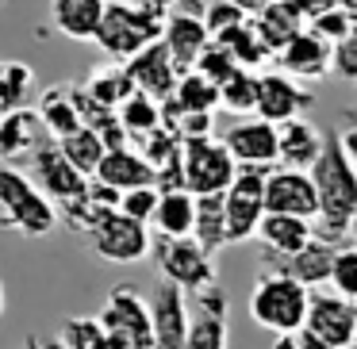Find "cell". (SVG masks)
Masks as SVG:
<instances>
[{"label": "cell", "mask_w": 357, "mask_h": 349, "mask_svg": "<svg viewBox=\"0 0 357 349\" xmlns=\"http://www.w3.org/2000/svg\"><path fill=\"white\" fill-rule=\"evenodd\" d=\"M127 73H131L139 93H150L162 104L173 96V88H177V81H181V70H177V62H173L169 47H165L162 39L150 42L146 50H139V54L127 62Z\"/></svg>", "instance_id": "44dd1931"}, {"label": "cell", "mask_w": 357, "mask_h": 349, "mask_svg": "<svg viewBox=\"0 0 357 349\" xmlns=\"http://www.w3.org/2000/svg\"><path fill=\"white\" fill-rule=\"evenodd\" d=\"M150 254H154V265L162 272V280L181 284L188 295L215 284V261H211L215 254L204 249L196 242V234H185V238H165V234H158Z\"/></svg>", "instance_id": "8992f818"}, {"label": "cell", "mask_w": 357, "mask_h": 349, "mask_svg": "<svg viewBox=\"0 0 357 349\" xmlns=\"http://www.w3.org/2000/svg\"><path fill=\"white\" fill-rule=\"evenodd\" d=\"M215 42H223L227 50H231L234 58H238L242 70H261V65L273 62V50L261 42V35H257L254 20H246V24L231 27V31H223Z\"/></svg>", "instance_id": "d6a6232c"}, {"label": "cell", "mask_w": 357, "mask_h": 349, "mask_svg": "<svg viewBox=\"0 0 357 349\" xmlns=\"http://www.w3.org/2000/svg\"><path fill=\"white\" fill-rule=\"evenodd\" d=\"M280 127V162L277 165H292V169H311L323 154V142L326 134L319 127H311L303 116L288 119V123H277Z\"/></svg>", "instance_id": "d4e9b609"}, {"label": "cell", "mask_w": 357, "mask_h": 349, "mask_svg": "<svg viewBox=\"0 0 357 349\" xmlns=\"http://www.w3.org/2000/svg\"><path fill=\"white\" fill-rule=\"evenodd\" d=\"M85 238H89V246H93V254L104 257V261H112V265H135L154 249L150 223H139V219H131L119 208L104 211Z\"/></svg>", "instance_id": "52a82bcc"}, {"label": "cell", "mask_w": 357, "mask_h": 349, "mask_svg": "<svg viewBox=\"0 0 357 349\" xmlns=\"http://www.w3.org/2000/svg\"><path fill=\"white\" fill-rule=\"evenodd\" d=\"M39 116H43V123H47L50 139H66V134H73L77 127H85L77 96H73V85L47 88V93L39 96Z\"/></svg>", "instance_id": "f1b7e54d"}, {"label": "cell", "mask_w": 357, "mask_h": 349, "mask_svg": "<svg viewBox=\"0 0 357 349\" xmlns=\"http://www.w3.org/2000/svg\"><path fill=\"white\" fill-rule=\"evenodd\" d=\"M43 142H50V131L43 123L39 108L0 111V162H8V165L31 162Z\"/></svg>", "instance_id": "ac0fdd59"}, {"label": "cell", "mask_w": 357, "mask_h": 349, "mask_svg": "<svg viewBox=\"0 0 357 349\" xmlns=\"http://www.w3.org/2000/svg\"><path fill=\"white\" fill-rule=\"evenodd\" d=\"M196 70H200L208 81H215V85H223V81H231L234 73L242 70V65H238V58H234L231 50L223 47V42H215V39H211V47L200 54V62H196Z\"/></svg>", "instance_id": "74e56055"}, {"label": "cell", "mask_w": 357, "mask_h": 349, "mask_svg": "<svg viewBox=\"0 0 357 349\" xmlns=\"http://www.w3.org/2000/svg\"><path fill=\"white\" fill-rule=\"evenodd\" d=\"M211 123H215V111H185V116L169 119V127L181 139H204V134H211Z\"/></svg>", "instance_id": "7bdbcfd3"}, {"label": "cell", "mask_w": 357, "mask_h": 349, "mask_svg": "<svg viewBox=\"0 0 357 349\" xmlns=\"http://www.w3.org/2000/svg\"><path fill=\"white\" fill-rule=\"evenodd\" d=\"M215 108H219V85L208 81L200 70H188L181 73L173 96L165 100V123L185 116V111H215Z\"/></svg>", "instance_id": "484cf974"}, {"label": "cell", "mask_w": 357, "mask_h": 349, "mask_svg": "<svg viewBox=\"0 0 357 349\" xmlns=\"http://www.w3.org/2000/svg\"><path fill=\"white\" fill-rule=\"evenodd\" d=\"M331 50H334V42L307 24L277 50L273 62H277V70L292 73V77H300V81H319V77L331 73Z\"/></svg>", "instance_id": "2e32d148"}, {"label": "cell", "mask_w": 357, "mask_h": 349, "mask_svg": "<svg viewBox=\"0 0 357 349\" xmlns=\"http://www.w3.org/2000/svg\"><path fill=\"white\" fill-rule=\"evenodd\" d=\"M307 330H315L331 349H349L357 338V303L323 288H311V307H307Z\"/></svg>", "instance_id": "8fae6325"}, {"label": "cell", "mask_w": 357, "mask_h": 349, "mask_svg": "<svg viewBox=\"0 0 357 349\" xmlns=\"http://www.w3.org/2000/svg\"><path fill=\"white\" fill-rule=\"evenodd\" d=\"M311 177H315V188H319L315 234L323 242L346 246L357 226V165L346 154L338 131H326L323 154L311 165Z\"/></svg>", "instance_id": "6da1fadb"}, {"label": "cell", "mask_w": 357, "mask_h": 349, "mask_svg": "<svg viewBox=\"0 0 357 349\" xmlns=\"http://www.w3.org/2000/svg\"><path fill=\"white\" fill-rule=\"evenodd\" d=\"M104 12H108V0H50V24L73 42H93Z\"/></svg>", "instance_id": "603a6c76"}, {"label": "cell", "mask_w": 357, "mask_h": 349, "mask_svg": "<svg viewBox=\"0 0 357 349\" xmlns=\"http://www.w3.org/2000/svg\"><path fill=\"white\" fill-rule=\"evenodd\" d=\"M58 338H62L70 349H112V334L104 330L100 315H73V318H66Z\"/></svg>", "instance_id": "8d00e7d4"}, {"label": "cell", "mask_w": 357, "mask_h": 349, "mask_svg": "<svg viewBox=\"0 0 357 349\" xmlns=\"http://www.w3.org/2000/svg\"><path fill=\"white\" fill-rule=\"evenodd\" d=\"M181 162H185V185H188V192H196V196L227 192L231 180H234V173H238L234 154L227 150L223 139H215V134L185 139V154H181Z\"/></svg>", "instance_id": "9c48e42d"}, {"label": "cell", "mask_w": 357, "mask_h": 349, "mask_svg": "<svg viewBox=\"0 0 357 349\" xmlns=\"http://www.w3.org/2000/svg\"><path fill=\"white\" fill-rule=\"evenodd\" d=\"M265 211H280V215H319V188L311 169H292V165H273L269 180H265Z\"/></svg>", "instance_id": "7c38bea8"}, {"label": "cell", "mask_w": 357, "mask_h": 349, "mask_svg": "<svg viewBox=\"0 0 357 349\" xmlns=\"http://www.w3.org/2000/svg\"><path fill=\"white\" fill-rule=\"evenodd\" d=\"M62 223L58 203L35 185L31 173L0 162V226L20 231L24 238H43Z\"/></svg>", "instance_id": "3957f363"}, {"label": "cell", "mask_w": 357, "mask_h": 349, "mask_svg": "<svg viewBox=\"0 0 357 349\" xmlns=\"http://www.w3.org/2000/svg\"><path fill=\"white\" fill-rule=\"evenodd\" d=\"M116 111H119V123L127 127V134H131L135 142H142L146 134H154L158 127H165V104L154 100L150 93H139V88H135Z\"/></svg>", "instance_id": "4dcf8cb0"}, {"label": "cell", "mask_w": 357, "mask_h": 349, "mask_svg": "<svg viewBox=\"0 0 357 349\" xmlns=\"http://www.w3.org/2000/svg\"><path fill=\"white\" fill-rule=\"evenodd\" d=\"M234 4H242V8L250 12V16H257V12H265L269 4H277V0H234Z\"/></svg>", "instance_id": "681fc988"}, {"label": "cell", "mask_w": 357, "mask_h": 349, "mask_svg": "<svg viewBox=\"0 0 357 349\" xmlns=\"http://www.w3.org/2000/svg\"><path fill=\"white\" fill-rule=\"evenodd\" d=\"M265 180H269V169L261 165H238L234 173L227 188V242L231 246L257 238V226L265 219Z\"/></svg>", "instance_id": "ba28073f"}, {"label": "cell", "mask_w": 357, "mask_h": 349, "mask_svg": "<svg viewBox=\"0 0 357 349\" xmlns=\"http://www.w3.org/2000/svg\"><path fill=\"white\" fill-rule=\"evenodd\" d=\"M227 292L208 284L192 295V326L185 349H227Z\"/></svg>", "instance_id": "ffe728a7"}, {"label": "cell", "mask_w": 357, "mask_h": 349, "mask_svg": "<svg viewBox=\"0 0 357 349\" xmlns=\"http://www.w3.org/2000/svg\"><path fill=\"white\" fill-rule=\"evenodd\" d=\"M331 288L357 303V242L354 246H338V257H334V269H331Z\"/></svg>", "instance_id": "ab89813d"}, {"label": "cell", "mask_w": 357, "mask_h": 349, "mask_svg": "<svg viewBox=\"0 0 357 349\" xmlns=\"http://www.w3.org/2000/svg\"><path fill=\"white\" fill-rule=\"evenodd\" d=\"M311 108V93L300 85V77L284 70H273L257 77V116L269 123H288Z\"/></svg>", "instance_id": "e0dca14e"}, {"label": "cell", "mask_w": 357, "mask_h": 349, "mask_svg": "<svg viewBox=\"0 0 357 349\" xmlns=\"http://www.w3.org/2000/svg\"><path fill=\"white\" fill-rule=\"evenodd\" d=\"M85 93L93 96L96 104H104V108H119V104L135 93V81H131V73H127V62L96 65V70L85 77Z\"/></svg>", "instance_id": "1f68e13d"}, {"label": "cell", "mask_w": 357, "mask_h": 349, "mask_svg": "<svg viewBox=\"0 0 357 349\" xmlns=\"http://www.w3.org/2000/svg\"><path fill=\"white\" fill-rule=\"evenodd\" d=\"M165 20H169V8L150 4V0H108V12L93 42L112 62H131L139 50L162 39Z\"/></svg>", "instance_id": "7a4b0ae2"}, {"label": "cell", "mask_w": 357, "mask_h": 349, "mask_svg": "<svg viewBox=\"0 0 357 349\" xmlns=\"http://www.w3.org/2000/svg\"><path fill=\"white\" fill-rule=\"evenodd\" d=\"M334 257H338V246H334V242H323L315 234V238L303 249H296V254H269V249H261V269L288 272V277H296L307 288H323V284H331Z\"/></svg>", "instance_id": "9a60e30c"}, {"label": "cell", "mask_w": 357, "mask_h": 349, "mask_svg": "<svg viewBox=\"0 0 357 349\" xmlns=\"http://www.w3.org/2000/svg\"><path fill=\"white\" fill-rule=\"evenodd\" d=\"M96 180L119 188V192H131V188H142V185H158V169L142 150L135 146H119V150H108L96 169Z\"/></svg>", "instance_id": "7402d4cb"}, {"label": "cell", "mask_w": 357, "mask_h": 349, "mask_svg": "<svg viewBox=\"0 0 357 349\" xmlns=\"http://www.w3.org/2000/svg\"><path fill=\"white\" fill-rule=\"evenodd\" d=\"M162 42L169 47L173 62H177L181 73L196 70L200 54L211 47V31L204 24V12H188V8H173L169 20H165V31H162Z\"/></svg>", "instance_id": "d6986e66"}, {"label": "cell", "mask_w": 357, "mask_h": 349, "mask_svg": "<svg viewBox=\"0 0 357 349\" xmlns=\"http://www.w3.org/2000/svg\"><path fill=\"white\" fill-rule=\"evenodd\" d=\"M158 203H162V188L158 185H142V188H131V192L119 196V211H127L139 223H154Z\"/></svg>", "instance_id": "60d3db41"}, {"label": "cell", "mask_w": 357, "mask_h": 349, "mask_svg": "<svg viewBox=\"0 0 357 349\" xmlns=\"http://www.w3.org/2000/svg\"><path fill=\"white\" fill-rule=\"evenodd\" d=\"M150 4H162V8H188V12H204V4L200 0H150Z\"/></svg>", "instance_id": "c3c4849f"}, {"label": "cell", "mask_w": 357, "mask_h": 349, "mask_svg": "<svg viewBox=\"0 0 357 349\" xmlns=\"http://www.w3.org/2000/svg\"><path fill=\"white\" fill-rule=\"evenodd\" d=\"M307 307H311V288L300 284L288 272H273L265 269L254 280L250 292V318L269 334H288L300 330L307 323Z\"/></svg>", "instance_id": "277c9868"}, {"label": "cell", "mask_w": 357, "mask_h": 349, "mask_svg": "<svg viewBox=\"0 0 357 349\" xmlns=\"http://www.w3.org/2000/svg\"><path fill=\"white\" fill-rule=\"evenodd\" d=\"M150 226L158 234H165V238H185V234H192L196 231V192H188V188L162 192V203H158Z\"/></svg>", "instance_id": "4316f807"}, {"label": "cell", "mask_w": 357, "mask_h": 349, "mask_svg": "<svg viewBox=\"0 0 357 349\" xmlns=\"http://www.w3.org/2000/svg\"><path fill=\"white\" fill-rule=\"evenodd\" d=\"M338 134H342V146H346V154L354 157V165H357V108H349L346 116H342Z\"/></svg>", "instance_id": "bcb514c9"}, {"label": "cell", "mask_w": 357, "mask_h": 349, "mask_svg": "<svg viewBox=\"0 0 357 349\" xmlns=\"http://www.w3.org/2000/svg\"><path fill=\"white\" fill-rule=\"evenodd\" d=\"M150 307H154V349H185L188 326H192L188 292L181 284H173V280H158Z\"/></svg>", "instance_id": "5bb4252c"}, {"label": "cell", "mask_w": 357, "mask_h": 349, "mask_svg": "<svg viewBox=\"0 0 357 349\" xmlns=\"http://www.w3.org/2000/svg\"><path fill=\"white\" fill-rule=\"evenodd\" d=\"M31 177H35V185H39L54 203L77 200V196H85L89 185H93V177H85V173H81L77 165H73L70 157L62 154L58 139L43 142V146L35 150V157H31Z\"/></svg>", "instance_id": "30bf717a"}, {"label": "cell", "mask_w": 357, "mask_h": 349, "mask_svg": "<svg viewBox=\"0 0 357 349\" xmlns=\"http://www.w3.org/2000/svg\"><path fill=\"white\" fill-rule=\"evenodd\" d=\"M334 4L349 16V24H357V0H334Z\"/></svg>", "instance_id": "f907efd6"}, {"label": "cell", "mask_w": 357, "mask_h": 349, "mask_svg": "<svg viewBox=\"0 0 357 349\" xmlns=\"http://www.w3.org/2000/svg\"><path fill=\"white\" fill-rule=\"evenodd\" d=\"M273 349H331L323 338H319L315 330H307V326H300V330H288V334H277L273 338Z\"/></svg>", "instance_id": "ee69618b"}, {"label": "cell", "mask_w": 357, "mask_h": 349, "mask_svg": "<svg viewBox=\"0 0 357 349\" xmlns=\"http://www.w3.org/2000/svg\"><path fill=\"white\" fill-rule=\"evenodd\" d=\"M35 88V70L27 62H0V111L27 108Z\"/></svg>", "instance_id": "e575fe53"}, {"label": "cell", "mask_w": 357, "mask_h": 349, "mask_svg": "<svg viewBox=\"0 0 357 349\" xmlns=\"http://www.w3.org/2000/svg\"><path fill=\"white\" fill-rule=\"evenodd\" d=\"M100 323L112 334V349H154V307L131 284H116L108 292Z\"/></svg>", "instance_id": "5b68a950"}, {"label": "cell", "mask_w": 357, "mask_h": 349, "mask_svg": "<svg viewBox=\"0 0 357 349\" xmlns=\"http://www.w3.org/2000/svg\"><path fill=\"white\" fill-rule=\"evenodd\" d=\"M257 77L254 70H238L231 81L219 85V108H227L231 116H257Z\"/></svg>", "instance_id": "d590c367"}, {"label": "cell", "mask_w": 357, "mask_h": 349, "mask_svg": "<svg viewBox=\"0 0 357 349\" xmlns=\"http://www.w3.org/2000/svg\"><path fill=\"white\" fill-rule=\"evenodd\" d=\"M311 27H315L319 35H326V39L334 42V39H342V35L349 31V16H346L342 8H326L323 16H315V20H311Z\"/></svg>", "instance_id": "f6af8a7d"}, {"label": "cell", "mask_w": 357, "mask_h": 349, "mask_svg": "<svg viewBox=\"0 0 357 349\" xmlns=\"http://www.w3.org/2000/svg\"><path fill=\"white\" fill-rule=\"evenodd\" d=\"M349 349H357V338H354V346H349Z\"/></svg>", "instance_id": "f5cc1de1"}, {"label": "cell", "mask_w": 357, "mask_h": 349, "mask_svg": "<svg viewBox=\"0 0 357 349\" xmlns=\"http://www.w3.org/2000/svg\"><path fill=\"white\" fill-rule=\"evenodd\" d=\"M331 73H338L342 81H354L357 85V24H349V31L342 39H334Z\"/></svg>", "instance_id": "b9f144b4"}, {"label": "cell", "mask_w": 357, "mask_h": 349, "mask_svg": "<svg viewBox=\"0 0 357 349\" xmlns=\"http://www.w3.org/2000/svg\"><path fill=\"white\" fill-rule=\"evenodd\" d=\"M4 307H8V292H4V280H0V315H4Z\"/></svg>", "instance_id": "816d5d0a"}, {"label": "cell", "mask_w": 357, "mask_h": 349, "mask_svg": "<svg viewBox=\"0 0 357 349\" xmlns=\"http://www.w3.org/2000/svg\"><path fill=\"white\" fill-rule=\"evenodd\" d=\"M58 146H62V154L70 157L73 165H77L85 177H96V169H100L104 154H108V146H104V139L93 131V127H77L73 134H66V139H58Z\"/></svg>", "instance_id": "836d02e7"}, {"label": "cell", "mask_w": 357, "mask_h": 349, "mask_svg": "<svg viewBox=\"0 0 357 349\" xmlns=\"http://www.w3.org/2000/svg\"><path fill=\"white\" fill-rule=\"evenodd\" d=\"M315 238V223L303 215H280V211H265L261 226H257V242L269 254H296Z\"/></svg>", "instance_id": "cb8c5ba5"}, {"label": "cell", "mask_w": 357, "mask_h": 349, "mask_svg": "<svg viewBox=\"0 0 357 349\" xmlns=\"http://www.w3.org/2000/svg\"><path fill=\"white\" fill-rule=\"evenodd\" d=\"M27 349H70V346H66L62 338H39V334H31V338H27Z\"/></svg>", "instance_id": "7dc6e473"}, {"label": "cell", "mask_w": 357, "mask_h": 349, "mask_svg": "<svg viewBox=\"0 0 357 349\" xmlns=\"http://www.w3.org/2000/svg\"><path fill=\"white\" fill-rule=\"evenodd\" d=\"M196 242L211 254H219L227 242V192H211V196H196Z\"/></svg>", "instance_id": "f546056e"}, {"label": "cell", "mask_w": 357, "mask_h": 349, "mask_svg": "<svg viewBox=\"0 0 357 349\" xmlns=\"http://www.w3.org/2000/svg\"><path fill=\"white\" fill-rule=\"evenodd\" d=\"M227 150L234 154L238 165H261V169H273L280 162V127L269 123L261 116H242L234 127L223 131Z\"/></svg>", "instance_id": "4fadbf2b"}, {"label": "cell", "mask_w": 357, "mask_h": 349, "mask_svg": "<svg viewBox=\"0 0 357 349\" xmlns=\"http://www.w3.org/2000/svg\"><path fill=\"white\" fill-rule=\"evenodd\" d=\"M254 27H257V35H261V42L273 50V58H277V50L284 47L300 27H307V16L296 8V0H277V4H269L265 12H257Z\"/></svg>", "instance_id": "83f0119b"}, {"label": "cell", "mask_w": 357, "mask_h": 349, "mask_svg": "<svg viewBox=\"0 0 357 349\" xmlns=\"http://www.w3.org/2000/svg\"><path fill=\"white\" fill-rule=\"evenodd\" d=\"M246 20H254V16H250L242 4H234V0H211V4H204V24H208L211 39H219L223 31L246 24Z\"/></svg>", "instance_id": "f35d334b"}]
</instances>
